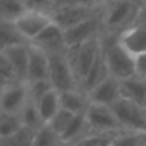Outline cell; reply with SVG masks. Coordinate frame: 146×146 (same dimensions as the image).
I'll return each mask as SVG.
<instances>
[{
  "label": "cell",
  "mask_w": 146,
  "mask_h": 146,
  "mask_svg": "<svg viewBox=\"0 0 146 146\" xmlns=\"http://www.w3.org/2000/svg\"><path fill=\"white\" fill-rule=\"evenodd\" d=\"M118 35L104 31L101 35V49L110 76L121 82L137 76V72L136 58L119 44Z\"/></svg>",
  "instance_id": "6da1fadb"
},
{
  "label": "cell",
  "mask_w": 146,
  "mask_h": 146,
  "mask_svg": "<svg viewBox=\"0 0 146 146\" xmlns=\"http://www.w3.org/2000/svg\"><path fill=\"white\" fill-rule=\"evenodd\" d=\"M144 7L129 0H108L104 12L105 32L119 33L137 22Z\"/></svg>",
  "instance_id": "7a4b0ae2"
},
{
  "label": "cell",
  "mask_w": 146,
  "mask_h": 146,
  "mask_svg": "<svg viewBox=\"0 0 146 146\" xmlns=\"http://www.w3.org/2000/svg\"><path fill=\"white\" fill-rule=\"evenodd\" d=\"M100 53L101 36L92 38L85 44H81L78 46H74V48L67 49V56H68L72 69L78 81L80 88Z\"/></svg>",
  "instance_id": "3957f363"
},
{
  "label": "cell",
  "mask_w": 146,
  "mask_h": 146,
  "mask_svg": "<svg viewBox=\"0 0 146 146\" xmlns=\"http://www.w3.org/2000/svg\"><path fill=\"white\" fill-rule=\"evenodd\" d=\"M121 127L128 132L146 133V108L126 98H121L113 106Z\"/></svg>",
  "instance_id": "277c9868"
},
{
  "label": "cell",
  "mask_w": 146,
  "mask_h": 146,
  "mask_svg": "<svg viewBox=\"0 0 146 146\" xmlns=\"http://www.w3.org/2000/svg\"><path fill=\"white\" fill-rule=\"evenodd\" d=\"M49 80L54 90L58 92H64L69 90H81L76 74L69 63L66 53L50 54L49 55Z\"/></svg>",
  "instance_id": "5b68a950"
},
{
  "label": "cell",
  "mask_w": 146,
  "mask_h": 146,
  "mask_svg": "<svg viewBox=\"0 0 146 146\" xmlns=\"http://www.w3.org/2000/svg\"><path fill=\"white\" fill-rule=\"evenodd\" d=\"M104 12H105V8L101 13L64 31L67 48H74V46L85 44L87 41L92 40V38L103 35L104 31H105V27H104Z\"/></svg>",
  "instance_id": "8992f818"
},
{
  "label": "cell",
  "mask_w": 146,
  "mask_h": 146,
  "mask_svg": "<svg viewBox=\"0 0 146 146\" xmlns=\"http://www.w3.org/2000/svg\"><path fill=\"white\" fill-rule=\"evenodd\" d=\"M85 114L91 133H111V132L124 131L110 106L90 103Z\"/></svg>",
  "instance_id": "52a82bcc"
},
{
  "label": "cell",
  "mask_w": 146,
  "mask_h": 146,
  "mask_svg": "<svg viewBox=\"0 0 146 146\" xmlns=\"http://www.w3.org/2000/svg\"><path fill=\"white\" fill-rule=\"evenodd\" d=\"M30 100L27 82H14L1 87L0 111L9 114H19L23 106Z\"/></svg>",
  "instance_id": "ba28073f"
},
{
  "label": "cell",
  "mask_w": 146,
  "mask_h": 146,
  "mask_svg": "<svg viewBox=\"0 0 146 146\" xmlns=\"http://www.w3.org/2000/svg\"><path fill=\"white\" fill-rule=\"evenodd\" d=\"M104 8H105V3L103 5H99V7H83V5L78 4L74 5V7L54 10V12L50 13V15L54 22L66 31L68 28L73 27V26L101 13L104 10Z\"/></svg>",
  "instance_id": "9c48e42d"
},
{
  "label": "cell",
  "mask_w": 146,
  "mask_h": 146,
  "mask_svg": "<svg viewBox=\"0 0 146 146\" xmlns=\"http://www.w3.org/2000/svg\"><path fill=\"white\" fill-rule=\"evenodd\" d=\"M53 22L54 21L49 13L36 12V10H27L22 17H19L15 21L14 26L17 27L19 33L28 42H32Z\"/></svg>",
  "instance_id": "30bf717a"
},
{
  "label": "cell",
  "mask_w": 146,
  "mask_h": 146,
  "mask_svg": "<svg viewBox=\"0 0 146 146\" xmlns=\"http://www.w3.org/2000/svg\"><path fill=\"white\" fill-rule=\"evenodd\" d=\"M31 45H35L44 50L48 55L58 53H66L67 44L64 37V30L55 22H53L50 26L45 28L32 42Z\"/></svg>",
  "instance_id": "8fae6325"
},
{
  "label": "cell",
  "mask_w": 146,
  "mask_h": 146,
  "mask_svg": "<svg viewBox=\"0 0 146 146\" xmlns=\"http://www.w3.org/2000/svg\"><path fill=\"white\" fill-rule=\"evenodd\" d=\"M88 100L92 104H99L104 106H113L122 98L121 82L115 78L108 77L105 81L99 83L92 91L87 94Z\"/></svg>",
  "instance_id": "7c38bea8"
},
{
  "label": "cell",
  "mask_w": 146,
  "mask_h": 146,
  "mask_svg": "<svg viewBox=\"0 0 146 146\" xmlns=\"http://www.w3.org/2000/svg\"><path fill=\"white\" fill-rule=\"evenodd\" d=\"M0 54H3L8 59V62L12 64V67L17 73L18 80L21 82H27L28 62H30V44L3 49V50H0Z\"/></svg>",
  "instance_id": "4fadbf2b"
},
{
  "label": "cell",
  "mask_w": 146,
  "mask_h": 146,
  "mask_svg": "<svg viewBox=\"0 0 146 146\" xmlns=\"http://www.w3.org/2000/svg\"><path fill=\"white\" fill-rule=\"evenodd\" d=\"M49 55L40 48L30 44V62H28L27 82L49 80Z\"/></svg>",
  "instance_id": "5bb4252c"
},
{
  "label": "cell",
  "mask_w": 146,
  "mask_h": 146,
  "mask_svg": "<svg viewBox=\"0 0 146 146\" xmlns=\"http://www.w3.org/2000/svg\"><path fill=\"white\" fill-rule=\"evenodd\" d=\"M108 77H110V73H109L108 66H106L105 58H104V54H103V49H101V53L99 54V56L96 58L94 66L91 67L88 74L86 76L85 81L81 85V90L87 95L90 91H92L99 83L105 81Z\"/></svg>",
  "instance_id": "9a60e30c"
},
{
  "label": "cell",
  "mask_w": 146,
  "mask_h": 146,
  "mask_svg": "<svg viewBox=\"0 0 146 146\" xmlns=\"http://www.w3.org/2000/svg\"><path fill=\"white\" fill-rule=\"evenodd\" d=\"M91 133V129L88 127L86 114H76L71 121L69 126L64 131V133L60 136L62 142L66 144H78L81 140H83L86 136Z\"/></svg>",
  "instance_id": "2e32d148"
},
{
  "label": "cell",
  "mask_w": 146,
  "mask_h": 146,
  "mask_svg": "<svg viewBox=\"0 0 146 146\" xmlns=\"http://www.w3.org/2000/svg\"><path fill=\"white\" fill-rule=\"evenodd\" d=\"M122 98L129 99L140 105L145 106L146 103V80L135 76L128 80L121 81Z\"/></svg>",
  "instance_id": "e0dca14e"
},
{
  "label": "cell",
  "mask_w": 146,
  "mask_h": 146,
  "mask_svg": "<svg viewBox=\"0 0 146 146\" xmlns=\"http://www.w3.org/2000/svg\"><path fill=\"white\" fill-rule=\"evenodd\" d=\"M60 105L63 109L76 114L86 113L90 100L82 90H69L60 92Z\"/></svg>",
  "instance_id": "ac0fdd59"
},
{
  "label": "cell",
  "mask_w": 146,
  "mask_h": 146,
  "mask_svg": "<svg viewBox=\"0 0 146 146\" xmlns=\"http://www.w3.org/2000/svg\"><path fill=\"white\" fill-rule=\"evenodd\" d=\"M36 105L38 108V111L41 114V118H42L44 123L48 124L53 119V117L62 109L60 92H58L56 90H51L44 98H41L36 103Z\"/></svg>",
  "instance_id": "d6986e66"
},
{
  "label": "cell",
  "mask_w": 146,
  "mask_h": 146,
  "mask_svg": "<svg viewBox=\"0 0 146 146\" xmlns=\"http://www.w3.org/2000/svg\"><path fill=\"white\" fill-rule=\"evenodd\" d=\"M30 44L22 35L13 22H5L1 21L0 23V50L10 48V46L26 45Z\"/></svg>",
  "instance_id": "ffe728a7"
},
{
  "label": "cell",
  "mask_w": 146,
  "mask_h": 146,
  "mask_svg": "<svg viewBox=\"0 0 146 146\" xmlns=\"http://www.w3.org/2000/svg\"><path fill=\"white\" fill-rule=\"evenodd\" d=\"M27 10L23 0H0V17L5 22L14 23Z\"/></svg>",
  "instance_id": "44dd1931"
},
{
  "label": "cell",
  "mask_w": 146,
  "mask_h": 146,
  "mask_svg": "<svg viewBox=\"0 0 146 146\" xmlns=\"http://www.w3.org/2000/svg\"><path fill=\"white\" fill-rule=\"evenodd\" d=\"M19 115H21V119H22L23 126L28 127V128L33 129V131H38V129H41L45 126L42 118H41L40 111H38L37 105H36V103L32 101L31 99L27 101V104L23 106Z\"/></svg>",
  "instance_id": "7402d4cb"
},
{
  "label": "cell",
  "mask_w": 146,
  "mask_h": 146,
  "mask_svg": "<svg viewBox=\"0 0 146 146\" xmlns=\"http://www.w3.org/2000/svg\"><path fill=\"white\" fill-rule=\"evenodd\" d=\"M22 127L23 123L19 114H9L0 111V140L13 136Z\"/></svg>",
  "instance_id": "603a6c76"
},
{
  "label": "cell",
  "mask_w": 146,
  "mask_h": 146,
  "mask_svg": "<svg viewBox=\"0 0 146 146\" xmlns=\"http://www.w3.org/2000/svg\"><path fill=\"white\" fill-rule=\"evenodd\" d=\"M36 132L37 131H33V129L23 126L13 136L0 140V146H32Z\"/></svg>",
  "instance_id": "cb8c5ba5"
},
{
  "label": "cell",
  "mask_w": 146,
  "mask_h": 146,
  "mask_svg": "<svg viewBox=\"0 0 146 146\" xmlns=\"http://www.w3.org/2000/svg\"><path fill=\"white\" fill-rule=\"evenodd\" d=\"M62 139L58 133L53 131L48 124L36 132L32 146H60Z\"/></svg>",
  "instance_id": "d4e9b609"
},
{
  "label": "cell",
  "mask_w": 146,
  "mask_h": 146,
  "mask_svg": "<svg viewBox=\"0 0 146 146\" xmlns=\"http://www.w3.org/2000/svg\"><path fill=\"white\" fill-rule=\"evenodd\" d=\"M146 141V133L123 131L109 146H141Z\"/></svg>",
  "instance_id": "484cf974"
},
{
  "label": "cell",
  "mask_w": 146,
  "mask_h": 146,
  "mask_svg": "<svg viewBox=\"0 0 146 146\" xmlns=\"http://www.w3.org/2000/svg\"><path fill=\"white\" fill-rule=\"evenodd\" d=\"M73 117H74L73 113L62 108L53 117V119L48 123V126L50 127L55 133H58L59 136H62V135L64 133V131L67 129V127L69 126V123H71V121L73 119Z\"/></svg>",
  "instance_id": "4316f807"
},
{
  "label": "cell",
  "mask_w": 146,
  "mask_h": 146,
  "mask_svg": "<svg viewBox=\"0 0 146 146\" xmlns=\"http://www.w3.org/2000/svg\"><path fill=\"white\" fill-rule=\"evenodd\" d=\"M27 86H28L30 99L32 101H35V103H37L48 92L54 90L50 80H40V81H33V82H27Z\"/></svg>",
  "instance_id": "83f0119b"
},
{
  "label": "cell",
  "mask_w": 146,
  "mask_h": 146,
  "mask_svg": "<svg viewBox=\"0 0 146 146\" xmlns=\"http://www.w3.org/2000/svg\"><path fill=\"white\" fill-rule=\"evenodd\" d=\"M0 80H1V87L14 82H21L18 80L14 68L3 54H0Z\"/></svg>",
  "instance_id": "f1b7e54d"
},
{
  "label": "cell",
  "mask_w": 146,
  "mask_h": 146,
  "mask_svg": "<svg viewBox=\"0 0 146 146\" xmlns=\"http://www.w3.org/2000/svg\"><path fill=\"white\" fill-rule=\"evenodd\" d=\"M26 7L28 10H36V12L51 13L53 9V0H26Z\"/></svg>",
  "instance_id": "f546056e"
},
{
  "label": "cell",
  "mask_w": 146,
  "mask_h": 146,
  "mask_svg": "<svg viewBox=\"0 0 146 146\" xmlns=\"http://www.w3.org/2000/svg\"><path fill=\"white\" fill-rule=\"evenodd\" d=\"M78 4H80L78 0H53V9H51V12L64 9V8L74 7V5H78Z\"/></svg>",
  "instance_id": "4dcf8cb0"
},
{
  "label": "cell",
  "mask_w": 146,
  "mask_h": 146,
  "mask_svg": "<svg viewBox=\"0 0 146 146\" xmlns=\"http://www.w3.org/2000/svg\"><path fill=\"white\" fill-rule=\"evenodd\" d=\"M136 72L139 77L146 80V54L136 58Z\"/></svg>",
  "instance_id": "1f68e13d"
},
{
  "label": "cell",
  "mask_w": 146,
  "mask_h": 146,
  "mask_svg": "<svg viewBox=\"0 0 146 146\" xmlns=\"http://www.w3.org/2000/svg\"><path fill=\"white\" fill-rule=\"evenodd\" d=\"M80 1V5H83V7H99V5H103L104 0H78Z\"/></svg>",
  "instance_id": "d6a6232c"
},
{
  "label": "cell",
  "mask_w": 146,
  "mask_h": 146,
  "mask_svg": "<svg viewBox=\"0 0 146 146\" xmlns=\"http://www.w3.org/2000/svg\"><path fill=\"white\" fill-rule=\"evenodd\" d=\"M129 1H132L133 4L140 5V7H145L146 5V0H129Z\"/></svg>",
  "instance_id": "836d02e7"
},
{
  "label": "cell",
  "mask_w": 146,
  "mask_h": 146,
  "mask_svg": "<svg viewBox=\"0 0 146 146\" xmlns=\"http://www.w3.org/2000/svg\"><path fill=\"white\" fill-rule=\"evenodd\" d=\"M60 146H76V145H73V144H66V142H62Z\"/></svg>",
  "instance_id": "e575fe53"
},
{
  "label": "cell",
  "mask_w": 146,
  "mask_h": 146,
  "mask_svg": "<svg viewBox=\"0 0 146 146\" xmlns=\"http://www.w3.org/2000/svg\"><path fill=\"white\" fill-rule=\"evenodd\" d=\"M141 146H146V141H145V142H144V144H142Z\"/></svg>",
  "instance_id": "d590c367"
},
{
  "label": "cell",
  "mask_w": 146,
  "mask_h": 146,
  "mask_svg": "<svg viewBox=\"0 0 146 146\" xmlns=\"http://www.w3.org/2000/svg\"><path fill=\"white\" fill-rule=\"evenodd\" d=\"M145 108H146V103H145Z\"/></svg>",
  "instance_id": "8d00e7d4"
},
{
  "label": "cell",
  "mask_w": 146,
  "mask_h": 146,
  "mask_svg": "<svg viewBox=\"0 0 146 146\" xmlns=\"http://www.w3.org/2000/svg\"><path fill=\"white\" fill-rule=\"evenodd\" d=\"M23 1H25V3H26V0H23Z\"/></svg>",
  "instance_id": "74e56055"
}]
</instances>
